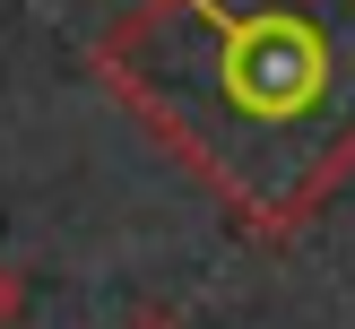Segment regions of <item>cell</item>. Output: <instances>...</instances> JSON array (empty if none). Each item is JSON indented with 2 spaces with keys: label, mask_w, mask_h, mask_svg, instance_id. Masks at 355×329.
I'll list each match as a JSON object with an SVG mask.
<instances>
[{
  "label": "cell",
  "mask_w": 355,
  "mask_h": 329,
  "mask_svg": "<svg viewBox=\"0 0 355 329\" xmlns=\"http://www.w3.org/2000/svg\"><path fill=\"white\" fill-rule=\"evenodd\" d=\"M173 17L208 35V69L113 61V87L225 208L304 217L355 165V0H173Z\"/></svg>",
  "instance_id": "1"
},
{
  "label": "cell",
  "mask_w": 355,
  "mask_h": 329,
  "mask_svg": "<svg viewBox=\"0 0 355 329\" xmlns=\"http://www.w3.org/2000/svg\"><path fill=\"white\" fill-rule=\"evenodd\" d=\"M17 303H26V286H17V269H9V260H0V329L17 321Z\"/></svg>",
  "instance_id": "2"
},
{
  "label": "cell",
  "mask_w": 355,
  "mask_h": 329,
  "mask_svg": "<svg viewBox=\"0 0 355 329\" xmlns=\"http://www.w3.org/2000/svg\"><path fill=\"white\" fill-rule=\"evenodd\" d=\"M130 329H173V321H130Z\"/></svg>",
  "instance_id": "3"
}]
</instances>
